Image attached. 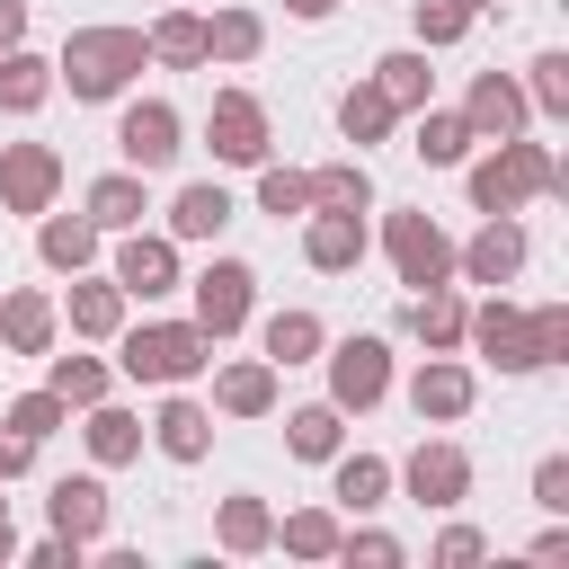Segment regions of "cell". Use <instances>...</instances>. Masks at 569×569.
I'll return each mask as SVG.
<instances>
[{
    "label": "cell",
    "instance_id": "obj_1",
    "mask_svg": "<svg viewBox=\"0 0 569 569\" xmlns=\"http://www.w3.org/2000/svg\"><path fill=\"white\" fill-rule=\"evenodd\" d=\"M142 62H151V36L142 27H71L62 53H53V89H71V98L98 107V98H124Z\"/></svg>",
    "mask_w": 569,
    "mask_h": 569
},
{
    "label": "cell",
    "instance_id": "obj_2",
    "mask_svg": "<svg viewBox=\"0 0 569 569\" xmlns=\"http://www.w3.org/2000/svg\"><path fill=\"white\" fill-rule=\"evenodd\" d=\"M533 196H569V169L551 160V142L507 133L489 160H471V204H480V213H525Z\"/></svg>",
    "mask_w": 569,
    "mask_h": 569
},
{
    "label": "cell",
    "instance_id": "obj_3",
    "mask_svg": "<svg viewBox=\"0 0 569 569\" xmlns=\"http://www.w3.org/2000/svg\"><path fill=\"white\" fill-rule=\"evenodd\" d=\"M213 365V338L196 329V320H142V329H116V373L124 382H160V391H178V382H196Z\"/></svg>",
    "mask_w": 569,
    "mask_h": 569
},
{
    "label": "cell",
    "instance_id": "obj_4",
    "mask_svg": "<svg viewBox=\"0 0 569 569\" xmlns=\"http://www.w3.org/2000/svg\"><path fill=\"white\" fill-rule=\"evenodd\" d=\"M204 142H213V160H222V169H258V160L276 151V142H267V107H258L249 89H213Z\"/></svg>",
    "mask_w": 569,
    "mask_h": 569
},
{
    "label": "cell",
    "instance_id": "obj_5",
    "mask_svg": "<svg viewBox=\"0 0 569 569\" xmlns=\"http://www.w3.org/2000/svg\"><path fill=\"white\" fill-rule=\"evenodd\" d=\"M187 293H196V329L222 347V338H231V329L258 311V267H240V258H213V267H204Z\"/></svg>",
    "mask_w": 569,
    "mask_h": 569
},
{
    "label": "cell",
    "instance_id": "obj_6",
    "mask_svg": "<svg viewBox=\"0 0 569 569\" xmlns=\"http://www.w3.org/2000/svg\"><path fill=\"white\" fill-rule=\"evenodd\" d=\"M462 338H471L498 373H542V365H533V311H516L507 293H489L480 311H462Z\"/></svg>",
    "mask_w": 569,
    "mask_h": 569
},
{
    "label": "cell",
    "instance_id": "obj_7",
    "mask_svg": "<svg viewBox=\"0 0 569 569\" xmlns=\"http://www.w3.org/2000/svg\"><path fill=\"white\" fill-rule=\"evenodd\" d=\"M382 391H391V347H382V338H338V347H329V409H338V418H347V409L365 418Z\"/></svg>",
    "mask_w": 569,
    "mask_h": 569
},
{
    "label": "cell",
    "instance_id": "obj_8",
    "mask_svg": "<svg viewBox=\"0 0 569 569\" xmlns=\"http://www.w3.org/2000/svg\"><path fill=\"white\" fill-rule=\"evenodd\" d=\"M178 133H187V124H178V107H169V98H133V107L116 116V151H124V169H142V178H151V169H169V160L187 151Z\"/></svg>",
    "mask_w": 569,
    "mask_h": 569
},
{
    "label": "cell",
    "instance_id": "obj_9",
    "mask_svg": "<svg viewBox=\"0 0 569 569\" xmlns=\"http://www.w3.org/2000/svg\"><path fill=\"white\" fill-rule=\"evenodd\" d=\"M382 249H391L400 284H453V240L436 231V213H391L382 222Z\"/></svg>",
    "mask_w": 569,
    "mask_h": 569
},
{
    "label": "cell",
    "instance_id": "obj_10",
    "mask_svg": "<svg viewBox=\"0 0 569 569\" xmlns=\"http://www.w3.org/2000/svg\"><path fill=\"white\" fill-rule=\"evenodd\" d=\"M62 196V151L53 142H0V204L9 213H44Z\"/></svg>",
    "mask_w": 569,
    "mask_h": 569
},
{
    "label": "cell",
    "instance_id": "obj_11",
    "mask_svg": "<svg viewBox=\"0 0 569 569\" xmlns=\"http://www.w3.org/2000/svg\"><path fill=\"white\" fill-rule=\"evenodd\" d=\"M453 276H471V284H516V276H525V222H516V213H489V222L453 249Z\"/></svg>",
    "mask_w": 569,
    "mask_h": 569
},
{
    "label": "cell",
    "instance_id": "obj_12",
    "mask_svg": "<svg viewBox=\"0 0 569 569\" xmlns=\"http://www.w3.org/2000/svg\"><path fill=\"white\" fill-rule=\"evenodd\" d=\"M116 284H124V302H160V293H178V240L133 222L124 249H116Z\"/></svg>",
    "mask_w": 569,
    "mask_h": 569
},
{
    "label": "cell",
    "instance_id": "obj_13",
    "mask_svg": "<svg viewBox=\"0 0 569 569\" xmlns=\"http://www.w3.org/2000/svg\"><path fill=\"white\" fill-rule=\"evenodd\" d=\"M400 489H409L418 507H462V498H471V453L445 445V436H427V445L400 462Z\"/></svg>",
    "mask_w": 569,
    "mask_h": 569
},
{
    "label": "cell",
    "instance_id": "obj_14",
    "mask_svg": "<svg viewBox=\"0 0 569 569\" xmlns=\"http://www.w3.org/2000/svg\"><path fill=\"white\" fill-rule=\"evenodd\" d=\"M471 400H480V382H471V365L445 347V356H427L418 373H409V409L418 418H436V427H453V418H471Z\"/></svg>",
    "mask_w": 569,
    "mask_h": 569
},
{
    "label": "cell",
    "instance_id": "obj_15",
    "mask_svg": "<svg viewBox=\"0 0 569 569\" xmlns=\"http://www.w3.org/2000/svg\"><path fill=\"white\" fill-rule=\"evenodd\" d=\"M525 116H533V107H525V89H516L507 71H480V80H471V98H462V124H471L480 142H507V133H525Z\"/></svg>",
    "mask_w": 569,
    "mask_h": 569
},
{
    "label": "cell",
    "instance_id": "obj_16",
    "mask_svg": "<svg viewBox=\"0 0 569 569\" xmlns=\"http://www.w3.org/2000/svg\"><path fill=\"white\" fill-rule=\"evenodd\" d=\"M365 249H373L365 213H311V231H302V258H311L320 276H356V267H365Z\"/></svg>",
    "mask_w": 569,
    "mask_h": 569
},
{
    "label": "cell",
    "instance_id": "obj_17",
    "mask_svg": "<svg viewBox=\"0 0 569 569\" xmlns=\"http://www.w3.org/2000/svg\"><path fill=\"white\" fill-rule=\"evenodd\" d=\"M44 516H53V533H71L80 551L107 533V480L98 471H80V480H53L44 489Z\"/></svg>",
    "mask_w": 569,
    "mask_h": 569
},
{
    "label": "cell",
    "instance_id": "obj_18",
    "mask_svg": "<svg viewBox=\"0 0 569 569\" xmlns=\"http://www.w3.org/2000/svg\"><path fill=\"white\" fill-rule=\"evenodd\" d=\"M62 320H71V338H116V329H124V284H116V276L98 284V276L80 267L71 293H62Z\"/></svg>",
    "mask_w": 569,
    "mask_h": 569
},
{
    "label": "cell",
    "instance_id": "obj_19",
    "mask_svg": "<svg viewBox=\"0 0 569 569\" xmlns=\"http://www.w3.org/2000/svg\"><path fill=\"white\" fill-rule=\"evenodd\" d=\"M142 436H151L169 462H204V453H213V409H204V400H160V418H151Z\"/></svg>",
    "mask_w": 569,
    "mask_h": 569
},
{
    "label": "cell",
    "instance_id": "obj_20",
    "mask_svg": "<svg viewBox=\"0 0 569 569\" xmlns=\"http://www.w3.org/2000/svg\"><path fill=\"white\" fill-rule=\"evenodd\" d=\"M329 498H338L347 516H373V507L391 498V462H382V453H347V445H338V453H329Z\"/></svg>",
    "mask_w": 569,
    "mask_h": 569
},
{
    "label": "cell",
    "instance_id": "obj_21",
    "mask_svg": "<svg viewBox=\"0 0 569 569\" xmlns=\"http://www.w3.org/2000/svg\"><path fill=\"white\" fill-rule=\"evenodd\" d=\"M80 213H89L98 231H133V222L151 213V196H142V169H107V178H89Z\"/></svg>",
    "mask_w": 569,
    "mask_h": 569
},
{
    "label": "cell",
    "instance_id": "obj_22",
    "mask_svg": "<svg viewBox=\"0 0 569 569\" xmlns=\"http://www.w3.org/2000/svg\"><path fill=\"white\" fill-rule=\"evenodd\" d=\"M36 258H44L53 276H80V267L98 258V222H89V213H53V204H44V222H36Z\"/></svg>",
    "mask_w": 569,
    "mask_h": 569
},
{
    "label": "cell",
    "instance_id": "obj_23",
    "mask_svg": "<svg viewBox=\"0 0 569 569\" xmlns=\"http://www.w3.org/2000/svg\"><path fill=\"white\" fill-rule=\"evenodd\" d=\"M471 124H462V107H418V133H409V151L427 160V169H462L471 160Z\"/></svg>",
    "mask_w": 569,
    "mask_h": 569
},
{
    "label": "cell",
    "instance_id": "obj_24",
    "mask_svg": "<svg viewBox=\"0 0 569 569\" xmlns=\"http://www.w3.org/2000/svg\"><path fill=\"white\" fill-rule=\"evenodd\" d=\"M222 222H231V187H222V178L178 187V204H169V240H222Z\"/></svg>",
    "mask_w": 569,
    "mask_h": 569
},
{
    "label": "cell",
    "instance_id": "obj_25",
    "mask_svg": "<svg viewBox=\"0 0 569 569\" xmlns=\"http://www.w3.org/2000/svg\"><path fill=\"white\" fill-rule=\"evenodd\" d=\"M409 338H418L427 356L462 347V293H453V284H418V293H409Z\"/></svg>",
    "mask_w": 569,
    "mask_h": 569
},
{
    "label": "cell",
    "instance_id": "obj_26",
    "mask_svg": "<svg viewBox=\"0 0 569 569\" xmlns=\"http://www.w3.org/2000/svg\"><path fill=\"white\" fill-rule=\"evenodd\" d=\"M213 409H222V418H267V409H276V365H267V356L222 365V373H213Z\"/></svg>",
    "mask_w": 569,
    "mask_h": 569
},
{
    "label": "cell",
    "instance_id": "obj_27",
    "mask_svg": "<svg viewBox=\"0 0 569 569\" xmlns=\"http://www.w3.org/2000/svg\"><path fill=\"white\" fill-rule=\"evenodd\" d=\"M53 329H62V311H53L44 293H9V302H0V347H9V356H44Z\"/></svg>",
    "mask_w": 569,
    "mask_h": 569
},
{
    "label": "cell",
    "instance_id": "obj_28",
    "mask_svg": "<svg viewBox=\"0 0 569 569\" xmlns=\"http://www.w3.org/2000/svg\"><path fill=\"white\" fill-rule=\"evenodd\" d=\"M258 347H267V365L284 373V365H311V356L329 347V329H320V311H267Z\"/></svg>",
    "mask_w": 569,
    "mask_h": 569
},
{
    "label": "cell",
    "instance_id": "obj_29",
    "mask_svg": "<svg viewBox=\"0 0 569 569\" xmlns=\"http://www.w3.org/2000/svg\"><path fill=\"white\" fill-rule=\"evenodd\" d=\"M80 436H89V462H98V471H116V462L142 453V418L116 409V400H89V427H80Z\"/></svg>",
    "mask_w": 569,
    "mask_h": 569
},
{
    "label": "cell",
    "instance_id": "obj_30",
    "mask_svg": "<svg viewBox=\"0 0 569 569\" xmlns=\"http://www.w3.org/2000/svg\"><path fill=\"white\" fill-rule=\"evenodd\" d=\"M44 98H53V62L27 53V44H9V53H0V107H9V116H36Z\"/></svg>",
    "mask_w": 569,
    "mask_h": 569
},
{
    "label": "cell",
    "instance_id": "obj_31",
    "mask_svg": "<svg viewBox=\"0 0 569 569\" xmlns=\"http://www.w3.org/2000/svg\"><path fill=\"white\" fill-rule=\"evenodd\" d=\"M427 80H436V71H427V44H400V53H382V62H373V89H382L400 116H418V107H427Z\"/></svg>",
    "mask_w": 569,
    "mask_h": 569
},
{
    "label": "cell",
    "instance_id": "obj_32",
    "mask_svg": "<svg viewBox=\"0 0 569 569\" xmlns=\"http://www.w3.org/2000/svg\"><path fill=\"white\" fill-rule=\"evenodd\" d=\"M258 44H267L258 9H213L204 18V62H258Z\"/></svg>",
    "mask_w": 569,
    "mask_h": 569
},
{
    "label": "cell",
    "instance_id": "obj_33",
    "mask_svg": "<svg viewBox=\"0 0 569 569\" xmlns=\"http://www.w3.org/2000/svg\"><path fill=\"white\" fill-rule=\"evenodd\" d=\"M391 124H400V107H391V98H382V89H373V80H356V89H347V98H338V133H347V142H356V151H365V142H382V133H391Z\"/></svg>",
    "mask_w": 569,
    "mask_h": 569
},
{
    "label": "cell",
    "instance_id": "obj_34",
    "mask_svg": "<svg viewBox=\"0 0 569 569\" xmlns=\"http://www.w3.org/2000/svg\"><path fill=\"white\" fill-rule=\"evenodd\" d=\"M365 204H373L365 160H329V169H311V213H365Z\"/></svg>",
    "mask_w": 569,
    "mask_h": 569
},
{
    "label": "cell",
    "instance_id": "obj_35",
    "mask_svg": "<svg viewBox=\"0 0 569 569\" xmlns=\"http://www.w3.org/2000/svg\"><path fill=\"white\" fill-rule=\"evenodd\" d=\"M151 62H169V71H196V62H204V18H196V9H169V18H151Z\"/></svg>",
    "mask_w": 569,
    "mask_h": 569
},
{
    "label": "cell",
    "instance_id": "obj_36",
    "mask_svg": "<svg viewBox=\"0 0 569 569\" xmlns=\"http://www.w3.org/2000/svg\"><path fill=\"white\" fill-rule=\"evenodd\" d=\"M338 445H347V427H338V409H329V400H311V409H293V418H284V453L329 462Z\"/></svg>",
    "mask_w": 569,
    "mask_h": 569
},
{
    "label": "cell",
    "instance_id": "obj_37",
    "mask_svg": "<svg viewBox=\"0 0 569 569\" xmlns=\"http://www.w3.org/2000/svg\"><path fill=\"white\" fill-rule=\"evenodd\" d=\"M213 533H222V551H267L276 542V516H267V498H222Z\"/></svg>",
    "mask_w": 569,
    "mask_h": 569
},
{
    "label": "cell",
    "instance_id": "obj_38",
    "mask_svg": "<svg viewBox=\"0 0 569 569\" xmlns=\"http://www.w3.org/2000/svg\"><path fill=\"white\" fill-rule=\"evenodd\" d=\"M276 542H284L293 560H338V516H329V507H302V516L276 525Z\"/></svg>",
    "mask_w": 569,
    "mask_h": 569
},
{
    "label": "cell",
    "instance_id": "obj_39",
    "mask_svg": "<svg viewBox=\"0 0 569 569\" xmlns=\"http://www.w3.org/2000/svg\"><path fill=\"white\" fill-rule=\"evenodd\" d=\"M258 213H311V169H276V160H258Z\"/></svg>",
    "mask_w": 569,
    "mask_h": 569
},
{
    "label": "cell",
    "instance_id": "obj_40",
    "mask_svg": "<svg viewBox=\"0 0 569 569\" xmlns=\"http://www.w3.org/2000/svg\"><path fill=\"white\" fill-rule=\"evenodd\" d=\"M107 382H116V373H107L98 356H53V382H44V391H62L71 409H89V400H107Z\"/></svg>",
    "mask_w": 569,
    "mask_h": 569
},
{
    "label": "cell",
    "instance_id": "obj_41",
    "mask_svg": "<svg viewBox=\"0 0 569 569\" xmlns=\"http://www.w3.org/2000/svg\"><path fill=\"white\" fill-rule=\"evenodd\" d=\"M62 418H71V400H62V391H18V400H9V418H0V427H18V436H27V445H44V436H53V427H62Z\"/></svg>",
    "mask_w": 569,
    "mask_h": 569
},
{
    "label": "cell",
    "instance_id": "obj_42",
    "mask_svg": "<svg viewBox=\"0 0 569 569\" xmlns=\"http://www.w3.org/2000/svg\"><path fill=\"white\" fill-rule=\"evenodd\" d=\"M471 18H480V0H418V44H427V53H436V44H462Z\"/></svg>",
    "mask_w": 569,
    "mask_h": 569
},
{
    "label": "cell",
    "instance_id": "obj_43",
    "mask_svg": "<svg viewBox=\"0 0 569 569\" xmlns=\"http://www.w3.org/2000/svg\"><path fill=\"white\" fill-rule=\"evenodd\" d=\"M525 107H533V116H569V53H542V62H533Z\"/></svg>",
    "mask_w": 569,
    "mask_h": 569
},
{
    "label": "cell",
    "instance_id": "obj_44",
    "mask_svg": "<svg viewBox=\"0 0 569 569\" xmlns=\"http://www.w3.org/2000/svg\"><path fill=\"white\" fill-rule=\"evenodd\" d=\"M338 560H347V569H400V542H391V533H373V525H365V533H347V525H338Z\"/></svg>",
    "mask_w": 569,
    "mask_h": 569
},
{
    "label": "cell",
    "instance_id": "obj_45",
    "mask_svg": "<svg viewBox=\"0 0 569 569\" xmlns=\"http://www.w3.org/2000/svg\"><path fill=\"white\" fill-rule=\"evenodd\" d=\"M533 365H569V302L533 311Z\"/></svg>",
    "mask_w": 569,
    "mask_h": 569
},
{
    "label": "cell",
    "instance_id": "obj_46",
    "mask_svg": "<svg viewBox=\"0 0 569 569\" xmlns=\"http://www.w3.org/2000/svg\"><path fill=\"white\" fill-rule=\"evenodd\" d=\"M471 560H489V533L480 525H445L436 533V569H471Z\"/></svg>",
    "mask_w": 569,
    "mask_h": 569
},
{
    "label": "cell",
    "instance_id": "obj_47",
    "mask_svg": "<svg viewBox=\"0 0 569 569\" xmlns=\"http://www.w3.org/2000/svg\"><path fill=\"white\" fill-rule=\"evenodd\" d=\"M533 507L569 516V462H560V453H542V462H533Z\"/></svg>",
    "mask_w": 569,
    "mask_h": 569
},
{
    "label": "cell",
    "instance_id": "obj_48",
    "mask_svg": "<svg viewBox=\"0 0 569 569\" xmlns=\"http://www.w3.org/2000/svg\"><path fill=\"white\" fill-rule=\"evenodd\" d=\"M18 560H27V569H80V542H71V533H44V542L18 551Z\"/></svg>",
    "mask_w": 569,
    "mask_h": 569
},
{
    "label": "cell",
    "instance_id": "obj_49",
    "mask_svg": "<svg viewBox=\"0 0 569 569\" xmlns=\"http://www.w3.org/2000/svg\"><path fill=\"white\" fill-rule=\"evenodd\" d=\"M27 462H36V445H27V436H18V427H0V480H18V471H27Z\"/></svg>",
    "mask_w": 569,
    "mask_h": 569
},
{
    "label": "cell",
    "instance_id": "obj_50",
    "mask_svg": "<svg viewBox=\"0 0 569 569\" xmlns=\"http://www.w3.org/2000/svg\"><path fill=\"white\" fill-rule=\"evenodd\" d=\"M27 44V0H0V53Z\"/></svg>",
    "mask_w": 569,
    "mask_h": 569
},
{
    "label": "cell",
    "instance_id": "obj_51",
    "mask_svg": "<svg viewBox=\"0 0 569 569\" xmlns=\"http://www.w3.org/2000/svg\"><path fill=\"white\" fill-rule=\"evenodd\" d=\"M284 9H293V18H302V27H320V18H329V9H338V0H284Z\"/></svg>",
    "mask_w": 569,
    "mask_h": 569
},
{
    "label": "cell",
    "instance_id": "obj_52",
    "mask_svg": "<svg viewBox=\"0 0 569 569\" xmlns=\"http://www.w3.org/2000/svg\"><path fill=\"white\" fill-rule=\"evenodd\" d=\"M18 551H27V542H18V533H9V525H0V569H9V560H18Z\"/></svg>",
    "mask_w": 569,
    "mask_h": 569
},
{
    "label": "cell",
    "instance_id": "obj_53",
    "mask_svg": "<svg viewBox=\"0 0 569 569\" xmlns=\"http://www.w3.org/2000/svg\"><path fill=\"white\" fill-rule=\"evenodd\" d=\"M0 525H9V498H0Z\"/></svg>",
    "mask_w": 569,
    "mask_h": 569
},
{
    "label": "cell",
    "instance_id": "obj_54",
    "mask_svg": "<svg viewBox=\"0 0 569 569\" xmlns=\"http://www.w3.org/2000/svg\"><path fill=\"white\" fill-rule=\"evenodd\" d=\"M480 9H498V0H480Z\"/></svg>",
    "mask_w": 569,
    "mask_h": 569
}]
</instances>
